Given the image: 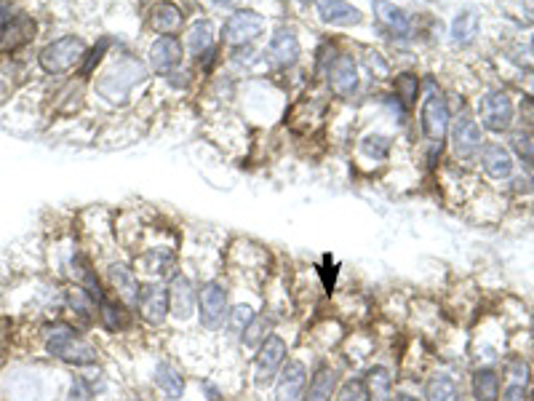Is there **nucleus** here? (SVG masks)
Listing matches in <instances>:
<instances>
[{
  "label": "nucleus",
  "instance_id": "1",
  "mask_svg": "<svg viewBox=\"0 0 534 401\" xmlns=\"http://www.w3.org/2000/svg\"><path fill=\"white\" fill-rule=\"evenodd\" d=\"M30 327V340L19 356H33V359L49 361L54 367L67 372H83V369H97L110 361L105 340L97 332L75 327L65 316H51L41 321H25Z\"/></svg>",
  "mask_w": 534,
  "mask_h": 401
},
{
  "label": "nucleus",
  "instance_id": "2",
  "mask_svg": "<svg viewBox=\"0 0 534 401\" xmlns=\"http://www.w3.org/2000/svg\"><path fill=\"white\" fill-rule=\"evenodd\" d=\"M153 73L145 57L126 43H118L94 78L89 81V107L102 115H123L153 89Z\"/></svg>",
  "mask_w": 534,
  "mask_h": 401
},
{
  "label": "nucleus",
  "instance_id": "3",
  "mask_svg": "<svg viewBox=\"0 0 534 401\" xmlns=\"http://www.w3.org/2000/svg\"><path fill=\"white\" fill-rule=\"evenodd\" d=\"M414 142L404 134H398L390 123L372 115V118H358L356 134L350 140V164L353 172L366 180H380L398 158L412 153Z\"/></svg>",
  "mask_w": 534,
  "mask_h": 401
},
{
  "label": "nucleus",
  "instance_id": "4",
  "mask_svg": "<svg viewBox=\"0 0 534 401\" xmlns=\"http://www.w3.org/2000/svg\"><path fill=\"white\" fill-rule=\"evenodd\" d=\"M67 369L33 356L0 361V401H62Z\"/></svg>",
  "mask_w": 534,
  "mask_h": 401
},
{
  "label": "nucleus",
  "instance_id": "5",
  "mask_svg": "<svg viewBox=\"0 0 534 401\" xmlns=\"http://www.w3.org/2000/svg\"><path fill=\"white\" fill-rule=\"evenodd\" d=\"M182 244H185V230L174 222L153 217L142 244L131 252V262L137 268L139 279L169 281L185 265Z\"/></svg>",
  "mask_w": 534,
  "mask_h": 401
},
{
  "label": "nucleus",
  "instance_id": "6",
  "mask_svg": "<svg viewBox=\"0 0 534 401\" xmlns=\"http://www.w3.org/2000/svg\"><path fill=\"white\" fill-rule=\"evenodd\" d=\"M302 324L297 319L286 321L284 327H278L273 335H267V340L259 345L257 351L246 359V399L251 401H265L276 377L281 375V369L294 353V348L300 345Z\"/></svg>",
  "mask_w": 534,
  "mask_h": 401
},
{
  "label": "nucleus",
  "instance_id": "7",
  "mask_svg": "<svg viewBox=\"0 0 534 401\" xmlns=\"http://www.w3.org/2000/svg\"><path fill=\"white\" fill-rule=\"evenodd\" d=\"M289 105H292V94L284 83L273 75H259V78H243L233 107L251 131H270L286 121Z\"/></svg>",
  "mask_w": 534,
  "mask_h": 401
},
{
  "label": "nucleus",
  "instance_id": "8",
  "mask_svg": "<svg viewBox=\"0 0 534 401\" xmlns=\"http://www.w3.org/2000/svg\"><path fill=\"white\" fill-rule=\"evenodd\" d=\"M278 262L270 246L257 238L230 236L225 244V276L238 287L259 289L276 273Z\"/></svg>",
  "mask_w": 534,
  "mask_h": 401
},
{
  "label": "nucleus",
  "instance_id": "9",
  "mask_svg": "<svg viewBox=\"0 0 534 401\" xmlns=\"http://www.w3.org/2000/svg\"><path fill=\"white\" fill-rule=\"evenodd\" d=\"M262 51H265L267 73L278 81H289L292 75L302 73L308 49H305V38H302L300 19H276L262 43Z\"/></svg>",
  "mask_w": 534,
  "mask_h": 401
},
{
  "label": "nucleus",
  "instance_id": "10",
  "mask_svg": "<svg viewBox=\"0 0 534 401\" xmlns=\"http://www.w3.org/2000/svg\"><path fill=\"white\" fill-rule=\"evenodd\" d=\"M147 361L142 364L145 369V385L142 393H147L153 401H187L193 391V375L187 372L185 364L171 356L166 348H147Z\"/></svg>",
  "mask_w": 534,
  "mask_h": 401
},
{
  "label": "nucleus",
  "instance_id": "11",
  "mask_svg": "<svg viewBox=\"0 0 534 401\" xmlns=\"http://www.w3.org/2000/svg\"><path fill=\"white\" fill-rule=\"evenodd\" d=\"M449 94L436 75H422V97L414 110V145H446V134L452 126Z\"/></svg>",
  "mask_w": 534,
  "mask_h": 401
},
{
  "label": "nucleus",
  "instance_id": "12",
  "mask_svg": "<svg viewBox=\"0 0 534 401\" xmlns=\"http://www.w3.org/2000/svg\"><path fill=\"white\" fill-rule=\"evenodd\" d=\"M86 35L81 33H62L49 38L46 43L38 46L35 51V70L46 78V81H62L70 75L78 73L86 51H89Z\"/></svg>",
  "mask_w": 534,
  "mask_h": 401
},
{
  "label": "nucleus",
  "instance_id": "13",
  "mask_svg": "<svg viewBox=\"0 0 534 401\" xmlns=\"http://www.w3.org/2000/svg\"><path fill=\"white\" fill-rule=\"evenodd\" d=\"M41 38V19L22 0H0V57L33 49Z\"/></svg>",
  "mask_w": 534,
  "mask_h": 401
},
{
  "label": "nucleus",
  "instance_id": "14",
  "mask_svg": "<svg viewBox=\"0 0 534 401\" xmlns=\"http://www.w3.org/2000/svg\"><path fill=\"white\" fill-rule=\"evenodd\" d=\"M233 303V281L225 273L201 279L198 284V316H195V329L201 335L217 337L225 327L227 311Z\"/></svg>",
  "mask_w": 534,
  "mask_h": 401
},
{
  "label": "nucleus",
  "instance_id": "15",
  "mask_svg": "<svg viewBox=\"0 0 534 401\" xmlns=\"http://www.w3.org/2000/svg\"><path fill=\"white\" fill-rule=\"evenodd\" d=\"M270 27H273V19L267 17L265 11L241 3L238 9L219 19V43L225 51L251 46V43H265Z\"/></svg>",
  "mask_w": 534,
  "mask_h": 401
},
{
  "label": "nucleus",
  "instance_id": "16",
  "mask_svg": "<svg viewBox=\"0 0 534 401\" xmlns=\"http://www.w3.org/2000/svg\"><path fill=\"white\" fill-rule=\"evenodd\" d=\"M486 131L481 129V123L476 121V115L470 107L454 113L452 126H449V134H446V164L462 166V169H470L476 166L478 153L484 148Z\"/></svg>",
  "mask_w": 534,
  "mask_h": 401
},
{
  "label": "nucleus",
  "instance_id": "17",
  "mask_svg": "<svg viewBox=\"0 0 534 401\" xmlns=\"http://www.w3.org/2000/svg\"><path fill=\"white\" fill-rule=\"evenodd\" d=\"M470 110H473L476 121L481 123V129L486 134L502 137V134H510V131L516 129L518 102L505 86H486L478 94Z\"/></svg>",
  "mask_w": 534,
  "mask_h": 401
},
{
  "label": "nucleus",
  "instance_id": "18",
  "mask_svg": "<svg viewBox=\"0 0 534 401\" xmlns=\"http://www.w3.org/2000/svg\"><path fill=\"white\" fill-rule=\"evenodd\" d=\"M97 262H99V273H102V281H105L107 292L134 308L145 281L139 279L137 268H134V262H131V254H126L121 246H118V249H113V252L97 257Z\"/></svg>",
  "mask_w": 534,
  "mask_h": 401
},
{
  "label": "nucleus",
  "instance_id": "19",
  "mask_svg": "<svg viewBox=\"0 0 534 401\" xmlns=\"http://www.w3.org/2000/svg\"><path fill=\"white\" fill-rule=\"evenodd\" d=\"M134 311H137V319L145 329V335L161 343L163 337L171 332V305L166 281H145Z\"/></svg>",
  "mask_w": 534,
  "mask_h": 401
},
{
  "label": "nucleus",
  "instance_id": "20",
  "mask_svg": "<svg viewBox=\"0 0 534 401\" xmlns=\"http://www.w3.org/2000/svg\"><path fill=\"white\" fill-rule=\"evenodd\" d=\"M198 284L201 279L190 268H179L169 281V305H171V332H190L195 329V316H198Z\"/></svg>",
  "mask_w": 534,
  "mask_h": 401
},
{
  "label": "nucleus",
  "instance_id": "21",
  "mask_svg": "<svg viewBox=\"0 0 534 401\" xmlns=\"http://www.w3.org/2000/svg\"><path fill=\"white\" fill-rule=\"evenodd\" d=\"M316 359L318 356L310 351L308 345H297L289 361L284 364V369H281V375L276 377V383H273L265 401H302Z\"/></svg>",
  "mask_w": 534,
  "mask_h": 401
},
{
  "label": "nucleus",
  "instance_id": "22",
  "mask_svg": "<svg viewBox=\"0 0 534 401\" xmlns=\"http://www.w3.org/2000/svg\"><path fill=\"white\" fill-rule=\"evenodd\" d=\"M259 308H262V292L259 289L233 284V303L227 311L225 327L217 335V348H235L238 351V340L251 324V319L259 313Z\"/></svg>",
  "mask_w": 534,
  "mask_h": 401
},
{
  "label": "nucleus",
  "instance_id": "23",
  "mask_svg": "<svg viewBox=\"0 0 534 401\" xmlns=\"http://www.w3.org/2000/svg\"><path fill=\"white\" fill-rule=\"evenodd\" d=\"M310 19L321 30H326V35H342L345 38L358 27H364L369 22V14L353 0H313Z\"/></svg>",
  "mask_w": 534,
  "mask_h": 401
},
{
  "label": "nucleus",
  "instance_id": "24",
  "mask_svg": "<svg viewBox=\"0 0 534 401\" xmlns=\"http://www.w3.org/2000/svg\"><path fill=\"white\" fill-rule=\"evenodd\" d=\"M198 6L185 0H147L142 11V27L147 35H182Z\"/></svg>",
  "mask_w": 534,
  "mask_h": 401
},
{
  "label": "nucleus",
  "instance_id": "25",
  "mask_svg": "<svg viewBox=\"0 0 534 401\" xmlns=\"http://www.w3.org/2000/svg\"><path fill=\"white\" fill-rule=\"evenodd\" d=\"M422 401H465L468 391H465V380L457 375V369L446 361H433L425 375L417 383Z\"/></svg>",
  "mask_w": 534,
  "mask_h": 401
},
{
  "label": "nucleus",
  "instance_id": "26",
  "mask_svg": "<svg viewBox=\"0 0 534 401\" xmlns=\"http://www.w3.org/2000/svg\"><path fill=\"white\" fill-rule=\"evenodd\" d=\"M142 57H145L153 78H166L169 73L187 65V51L185 43H182V35H147Z\"/></svg>",
  "mask_w": 534,
  "mask_h": 401
},
{
  "label": "nucleus",
  "instance_id": "27",
  "mask_svg": "<svg viewBox=\"0 0 534 401\" xmlns=\"http://www.w3.org/2000/svg\"><path fill=\"white\" fill-rule=\"evenodd\" d=\"M348 369L350 367L342 361L340 353L318 356L302 401H334V393L340 388L342 377L348 375Z\"/></svg>",
  "mask_w": 534,
  "mask_h": 401
},
{
  "label": "nucleus",
  "instance_id": "28",
  "mask_svg": "<svg viewBox=\"0 0 534 401\" xmlns=\"http://www.w3.org/2000/svg\"><path fill=\"white\" fill-rule=\"evenodd\" d=\"M478 177L492 185V188L502 190L508 185V180L516 174V156L510 153L508 142L502 140H486L481 153H478Z\"/></svg>",
  "mask_w": 534,
  "mask_h": 401
},
{
  "label": "nucleus",
  "instance_id": "29",
  "mask_svg": "<svg viewBox=\"0 0 534 401\" xmlns=\"http://www.w3.org/2000/svg\"><path fill=\"white\" fill-rule=\"evenodd\" d=\"M382 351V340L377 335V329H372L369 324H361V327H350L345 340L340 345L342 361L348 364L350 369H364L369 361Z\"/></svg>",
  "mask_w": 534,
  "mask_h": 401
},
{
  "label": "nucleus",
  "instance_id": "30",
  "mask_svg": "<svg viewBox=\"0 0 534 401\" xmlns=\"http://www.w3.org/2000/svg\"><path fill=\"white\" fill-rule=\"evenodd\" d=\"M366 385H369V393H372L374 401H388L396 388L401 385V372H398V356H385V351H380L374 356L364 369H361Z\"/></svg>",
  "mask_w": 534,
  "mask_h": 401
},
{
  "label": "nucleus",
  "instance_id": "31",
  "mask_svg": "<svg viewBox=\"0 0 534 401\" xmlns=\"http://www.w3.org/2000/svg\"><path fill=\"white\" fill-rule=\"evenodd\" d=\"M182 43H185L187 62L203 57L206 51L222 46L219 43V22L211 14L198 9L193 14V19L187 22L185 33H182Z\"/></svg>",
  "mask_w": 534,
  "mask_h": 401
},
{
  "label": "nucleus",
  "instance_id": "32",
  "mask_svg": "<svg viewBox=\"0 0 534 401\" xmlns=\"http://www.w3.org/2000/svg\"><path fill=\"white\" fill-rule=\"evenodd\" d=\"M356 54L366 83L374 89L388 86L393 73H396V59L390 57V51L380 43H356Z\"/></svg>",
  "mask_w": 534,
  "mask_h": 401
},
{
  "label": "nucleus",
  "instance_id": "33",
  "mask_svg": "<svg viewBox=\"0 0 534 401\" xmlns=\"http://www.w3.org/2000/svg\"><path fill=\"white\" fill-rule=\"evenodd\" d=\"M62 316L75 327L97 332V300L78 284H65L62 289Z\"/></svg>",
  "mask_w": 534,
  "mask_h": 401
},
{
  "label": "nucleus",
  "instance_id": "34",
  "mask_svg": "<svg viewBox=\"0 0 534 401\" xmlns=\"http://www.w3.org/2000/svg\"><path fill=\"white\" fill-rule=\"evenodd\" d=\"M481 30H484V17L481 11L468 6V9H460L452 17V22L446 25V41L449 46L457 51L473 49L481 38Z\"/></svg>",
  "mask_w": 534,
  "mask_h": 401
},
{
  "label": "nucleus",
  "instance_id": "35",
  "mask_svg": "<svg viewBox=\"0 0 534 401\" xmlns=\"http://www.w3.org/2000/svg\"><path fill=\"white\" fill-rule=\"evenodd\" d=\"M465 391L470 401H500L502 372L497 364H473L465 380Z\"/></svg>",
  "mask_w": 534,
  "mask_h": 401
},
{
  "label": "nucleus",
  "instance_id": "36",
  "mask_svg": "<svg viewBox=\"0 0 534 401\" xmlns=\"http://www.w3.org/2000/svg\"><path fill=\"white\" fill-rule=\"evenodd\" d=\"M388 89L404 102L409 110H417L422 97V73L417 65H396V73L390 78Z\"/></svg>",
  "mask_w": 534,
  "mask_h": 401
},
{
  "label": "nucleus",
  "instance_id": "37",
  "mask_svg": "<svg viewBox=\"0 0 534 401\" xmlns=\"http://www.w3.org/2000/svg\"><path fill=\"white\" fill-rule=\"evenodd\" d=\"M508 148L516 156V161H521V166L534 169V129L516 126L508 134Z\"/></svg>",
  "mask_w": 534,
  "mask_h": 401
},
{
  "label": "nucleus",
  "instance_id": "38",
  "mask_svg": "<svg viewBox=\"0 0 534 401\" xmlns=\"http://www.w3.org/2000/svg\"><path fill=\"white\" fill-rule=\"evenodd\" d=\"M334 401H374L361 369H348V375L342 377L340 388L334 393Z\"/></svg>",
  "mask_w": 534,
  "mask_h": 401
},
{
  "label": "nucleus",
  "instance_id": "39",
  "mask_svg": "<svg viewBox=\"0 0 534 401\" xmlns=\"http://www.w3.org/2000/svg\"><path fill=\"white\" fill-rule=\"evenodd\" d=\"M502 193H505V198H510V201H526V198H534V169H521L516 174L510 177L508 185L502 188Z\"/></svg>",
  "mask_w": 534,
  "mask_h": 401
},
{
  "label": "nucleus",
  "instance_id": "40",
  "mask_svg": "<svg viewBox=\"0 0 534 401\" xmlns=\"http://www.w3.org/2000/svg\"><path fill=\"white\" fill-rule=\"evenodd\" d=\"M513 86H516L526 99H534V65H516L513 67Z\"/></svg>",
  "mask_w": 534,
  "mask_h": 401
},
{
  "label": "nucleus",
  "instance_id": "41",
  "mask_svg": "<svg viewBox=\"0 0 534 401\" xmlns=\"http://www.w3.org/2000/svg\"><path fill=\"white\" fill-rule=\"evenodd\" d=\"M278 6L284 9V17L289 19H308L313 11V0H276Z\"/></svg>",
  "mask_w": 534,
  "mask_h": 401
},
{
  "label": "nucleus",
  "instance_id": "42",
  "mask_svg": "<svg viewBox=\"0 0 534 401\" xmlns=\"http://www.w3.org/2000/svg\"><path fill=\"white\" fill-rule=\"evenodd\" d=\"M195 6L206 11V14H211V17H214V14H222V17H225V14H230L233 9H238L241 3H238V0H195Z\"/></svg>",
  "mask_w": 534,
  "mask_h": 401
},
{
  "label": "nucleus",
  "instance_id": "43",
  "mask_svg": "<svg viewBox=\"0 0 534 401\" xmlns=\"http://www.w3.org/2000/svg\"><path fill=\"white\" fill-rule=\"evenodd\" d=\"M388 401H422V396H420V391H417V385L401 383Z\"/></svg>",
  "mask_w": 534,
  "mask_h": 401
},
{
  "label": "nucleus",
  "instance_id": "44",
  "mask_svg": "<svg viewBox=\"0 0 534 401\" xmlns=\"http://www.w3.org/2000/svg\"><path fill=\"white\" fill-rule=\"evenodd\" d=\"M526 51H529V59L534 62V30L529 33V38H526Z\"/></svg>",
  "mask_w": 534,
  "mask_h": 401
},
{
  "label": "nucleus",
  "instance_id": "45",
  "mask_svg": "<svg viewBox=\"0 0 534 401\" xmlns=\"http://www.w3.org/2000/svg\"><path fill=\"white\" fill-rule=\"evenodd\" d=\"M238 3H246V6H257L259 0H238Z\"/></svg>",
  "mask_w": 534,
  "mask_h": 401
},
{
  "label": "nucleus",
  "instance_id": "46",
  "mask_svg": "<svg viewBox=\"0 0 534 401\" xmlns=\"http://www.w3.org/2000/svg\"><path fill=\"white\" fill-rule=\"evenodd\" d=\"M398 3H404V0H398Z\"/></svg>",
  "mask_w": 534,
  "mask_h": 401
}]
</instances>
